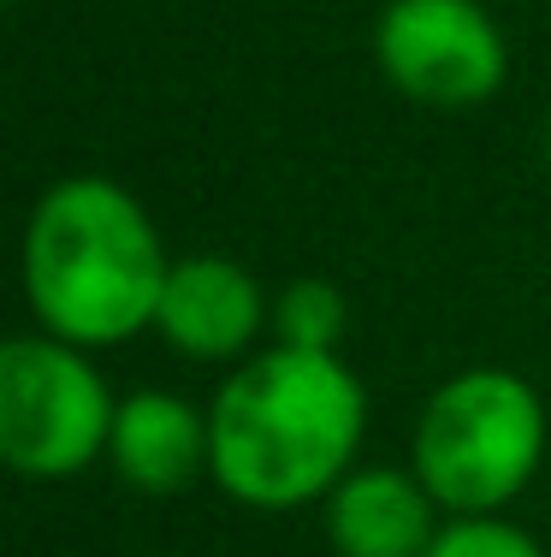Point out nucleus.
I'll return each mask as SVG.
<instances>
[{
  "instance_id": "1",
  "label": "nucleus",
  "mask_w": 551,
  "mask_h": 557,
  "mask_svg": "<svg viewBox=\"0 0 551 557\" xmlns=\"http://www.w3.org/2000/svg\"><path fill=\"white\" fill-rule=\"evenodd\" d=\"M362 433L367 392L345 356L273 344L243 356L208 404V474L249 510H297L356 469Z\"/></svg>"
},
{
  "instance_id": "2",
  "label": "nucleus",
  "mask_w": 551,
  "mask_h": 557,
  "mask_svg": "<svg viewBox=\"0 0 551 557\" xmlns=\"http://www.w3.org/2000/svg\"><path fill=\"white\" fill-rule=\"evenodd\" d=\"M18 261L36 326L84 350H113L154 326L173 273L149 208L96 172L60 178L36 196Z\"/></svg>"
},
{
  "instance_id": "3",
  "label": "nucleus",
  "mask_w": 551,
  "mask_h": 557,
  "mask_svg": "<svg viewBox=\"0 0 551 557\" xmlns=\"http://www.w3.org/2000/svg\"><path fill=\"white\" fill-rule=\"evenodd\" d=\"M546 457V404L510 368H463L427 397L410 462L444 516H498Z\"/></svg>"
},
{
  "instance_id": "4",
  "label": "nucleus",
  "mask_w": 551,
  "mask_h": 557,
  "mask_svg": "<svg viewBox=\"0 0 551 557\" xmlns=\"http://www.w3.org/2000/svg\"><path fill=\"white\" fill-rule=\"evenodd\" d=\"M120 397L84 344L18 333L0 344V457L24 481H72L108 457Z\"/></svg>"
},
{
  "instance_id": "5",
  "label": "nucleus",
  "mask_w": 551,
  "mask_h": 557,
  "mask_svg": "<svg viewBox=\"0 0 551 557\" xmlns=\"http://www.w3.org/2000/svg\"><path fill=\"white\" fill-rule=\"evenodd\" d=\"M374 60L415 108H480L510 77V42L480 0H386L374 24Z\"/></svg>"
},
{
  "instance_id": "6",
  "label": "nucleus",
  "mask_w": 551,
  "mask_h": 557,
  "mask_svg": "<svg viewBox=\"0 0 551 557\" xmlns=\"http://www.w3.org/2000/svg\"><path fill=\"white\" fill-rule=\"evenodd\" d=\"M154 333L190 362H238L261 333H273V302L243 261L184 256L166 273Z\"/></svg>"
},
{
  "instance_id": "7",
  "label": "nucleus",
  "mask_w": 551,
  "mask_h": 557,
  "mask_svg": "<svg viewBox=\"0 0 551 557\" xmlns=\"http://www.w3.org/2000/svg\"><path fill=\"white\" fill-rule=\"evenodd\" d=\"M439 498L415 462H356L321 498V522L338 557H427L439 540Z\"/></svg>"
},
{
  "instance_id": "8",
  "label": "nucleus",
  "mask_w": 551,
  "mask_h": 557,
  "mask_svg": "<svg viewBox=\"0 0 551 557\" xmlns=\"http://www.w3.org/2000/svg\"><path fill=\"white\" fill-rule=\"evenodd\" d=\"M208 409H196L178 392H130L120 397L113 416V440H108V462L130 493H184L196 474H208Z\"/></svg>"
},
{
  "instance_id": "9",
  "label": "nucleus",
  "mask_w": 551,
  "mask_h": 557,
  "mask_svg": "<svg viewBox=\"0 0 551 557\" xmlns=\"http://www.w3.org/2000/svg\"><path fill=\"white\" fill-rule=\"evenodd\" d=\"M350 302L333 278H291V285L273 297V344L285 350H321L333 356L345 338Z\"/></svg>"
},
{
  "instance_id": "10",
  "label": "nucleus",
  "mask_w": 551,
  "mask_h": 557,
  "mask_svg": "<svg viewBox=\"0 0 551 557\" xmlns=\"http://www.w3.org/2000/svg\"><path fill=\"white\" fill-rule=\"evenodd\" d=\"M427 557H546V552L528 528L504 522V516H451Z\"/></svg>"
},
{
  "instance_id": "11",
  "label": "nucleus",
  "mask_w": 551,
  "mask_h": 557,
  "mask_svg": "<svg viewBox=\"0 0 551 557\" xmlns=\"http://www.w3.org/2000/svg\"><path fill=\"white\" fill-rule=\"evenodd\" d=\"M540 149H546V166H551V113H546V131H540Z\"/></svg>"
}]
</instances>
